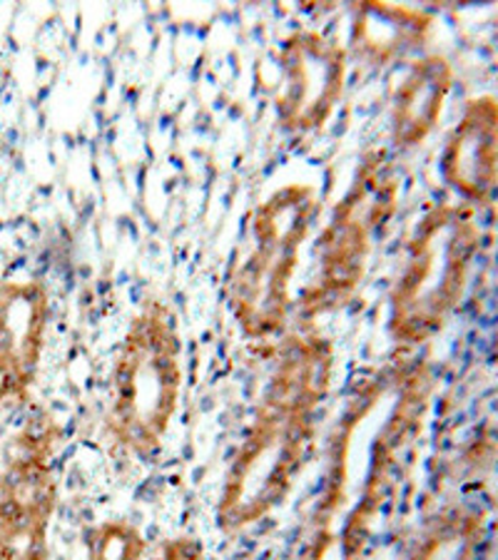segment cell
Here are the masks:
<instances>
[{"label":"cell","mask_w":498,"mask_h":560,"mask_svg":"<svg viewBox=\"0 0 498 560\" xmlns=\"http://www.w3.org/2000/svg\"><path fill=\"white\" fill-rule=\"evenodd\" d=\"M334 364V341L320 329L299 324L277 339L267 382L217 495V526L224 533L257 526L292 495L332 392Z\"/></svg>","instance_id":"obj_1"},{"label":"cell","mask_w":498,"mask_h":560,"mask_svg":"<svg viewBox=\"0 0 498 560\" xmlns=\"http://www.w3.org/2000/svg\"><path fill=\"white\" fill-rule=\"evenodd\" d=\"M183 394V337L175 312L148 300L125 327L111 372L105 429L128 456L150 460L165 441Z\"/></svg>","instance_id":"obj_2"},{"label":"cell","mask_w":498,"mask_h":560,"mask_svg":"<svg viewBox=\"0 0 498 560\" xmlns=\"http://www.w3.org/2000/svg\"><path fill=\"white\" fill-rule=\"evenodd\" d=\"M322 202L306 183L277 187L252 214V249L228 282V306L238 329L252 341L279 339L294 316L292 284L304 242Z\"/></svg>","instance_id":"obj_3"},{"label":"cell","mask_w":498,"mask_h":560,"mask_svg":"<svg viewBox=\"0 0 498 560\" xmlns=\"http://www.w3.org/2000/svg\"><path fill=\"white\" fill-rule=\"evenodd\" d=\"M396 202L398 177L392 160L384 150H369L316 237L314 279L294 300V316L302 327H312L320 316L339 312L355 300L374 255V240L392 222Z\"/></svg>","instance_id":"obj_4"},{"label":"cell","mask_w":498,"mask_h":560,"mask_svg":"<svg viewBox=\"0 0 498 560\" xmlns=\"http://www.w3.org/2000/svg\"><path fill=\"white\" fill-rule=\"evenodd\" d=\"M482 230L468 205H437L421 217L389 294V334L414 347L433 337L464 294Z\"/></svg>","instance_id":"obj_5"},{"label":"cell","mask_w":498,"mask_h":560,"mask_svg":"<svg viewBox=\"0 0 498 560\" xmlns=\"http://www.w3.org/2000/svg\"><path fill=\"white\" fill-rule=\"evenodd\" d=\"M60 429L38 413L11 439L0 468V560H50Z\"/></svg>","instance_id":"obj_6"},{"label":"cell","mask_w":498,"mask_h":560,"mask_svg":"<svg viewBox=\"0 0 498 560\" xmlns=\"http://www.w3.org/2000/svg\"><path fill=\"white\" fill-rule=\"evenodd\" d=\"M349 50L320 31L289 33L279 48L275 115L287 132H316L332 120L347 88Z\"/></svg>","instance_id":"obj_7"},{"label":"cell","mask_w":498,"mask_h":560,"mask_svg":"<svg viewBox=\"0 0 498 560\" xmlns=\"http://www.w3.org/2000/svg\"><path fill=\"white\" fill-rule=\"evenodd\" d=\"M53 322L50 289L43 279L0 282V404L25 406L40 378Z\"/></svg>","instance_id":"obj_8"},{"label":"cell","mask_w":498,"mask_h":560,"mask_svg":"<svg viewBox=\"0 0 498 560\" xmlns=\"http://www.w3.org/2000/svg\"><path fill=\"white\" fill-rule=\"evenodd\" d=\"M441 177L461 200L486 205L498 187V101L474 97L441 150Z\"/></svg>","instance_id":"obj_9"},{"label":"cell","mask_w":498,"mask_h":560,"mask_svg":"<svg viewBox=\"0 0 498 560\" xmlns=\"http://www.w3.org/2000/svg\"><path fill=\"white\" fill-rule=\"evenodd\" d=\"M451 88L454 68L439 52H429L412 62L394 88L389 107V130L396 150L419 148L437 130Z\"/></svg>","instance_id":"obj_10"},{"label":"cell","mask_w":498,"mask_h":560,"mask_svg":"<svg viewBox=\"0 0 498 560\" xmlns=\"http://www.w3.org/2000/svg\"><path fill=\"white\" fill-rule=\"evenodd\" d=\"M433 18L419 8L361 0L351 5V52L367 66L384 68L429 40Z\"/></svg>","instance_id":"obj_11"},{"label":"cell","mask_w":498,"mask_h":560,"mask_svg":"<svg viewBox=\"0 0 498 560\" xmlns=\"http://www.w3.org/2000/svg\"><path fill=\"white\" fill-rule=\"evenodd\" d=\"M148 538L128 518L95 523L85 536V560H144Z\"/></svg>","instance_id":"obj_12"},{"label":"cell","mask_w":498,"mask_h":560,"mask_svg":"<svg viewBox=\"0 0 498 560\" xmlns=\"http://www.w3.org/2000/svg\"><path fill=\"white\" fill-rule=\"evenodd\" d=\"M152 560H207L205 548L195 536H175L162 540Z\"/></svg>","instance_id":"obj_13"}]
</instances>
